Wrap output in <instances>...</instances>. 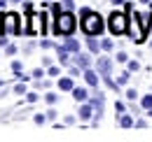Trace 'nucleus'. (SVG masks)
I'll return each mask as SVG.
<instances>
[{"label":"nucleus","mask_w":152,"mask_h":142,"mask_svg":"<svg viewBox=\"0 0 152 142\" xmlns=\"http://www.w3.org/2000/svg\"><path fill=\"white\" fill-rule=\"evenodd\" d=\"M80 26H82V33L89 37V35H101L103 33V28H105V23H103V17L94 12V9H89V7H82L80 9Z\"/></svg>","instance_id":"nucleus-1"},{"label":"nucleus","mask_w":152,"mask_h":142,"mask_svg":"<svg viewBox=\"0 0 152 142\" xmlns=\"http://www.w3.org/2000/svg\"><path fill=\"white\" fill-rule=\"evenodd\" d=\"M77 28V21L75 17H73V12L70 9H58L56 17H54V30H56L58 35H73Z\"/></svg>","instance_id":"nucleus-2"},{"label":"nucleus","mask_w":152,"mask_h":142,"mask_svg":"<svg viewBox=\"0 0 152 142\" xmlns=\"http://www.w3.org/2000/svg\"><path fill=\"white\" fill-rule=\"evenodd\" d=\"M21 33V19L14 12H2L0 14V35H17Z\"/></svg>","instance_id":"nucleus-3"},{"label":"nucleus","mask_w":152,"mask_h":142,"mask_svg":"<svg viewBox=\"0 0 152 142\" xmlns=\"http://www.w3.org/2000/svg\"><path fill=\"white\" fill-rule=\"evenodd\" d=\"M108 28L113 35H126L129 33V17L124 12H113L108 19Z\"/></svg>","instance_id":"nucleus-4"},{"label":"nucleus","mask_w":152,"mask_h":142,"mask_svg":"<svg viewBox=\"0 0 152 142\" xmlns=\"http://www.w3.org/2000/svg\"><path fill=\"white\" fill-rule=\"evenodd\" d=\"M91 114H94V105L87 100V103H82V107H80V112H77V117L82 119V121H89L91 119Z\"/></svg>","instance_id":"nucleus-5"},{"label":"nucleus","mask_w":152,"mask_h":142,"mask_svg":"<svg viewBox=\"0 0 152 142\" xmlns=\"http://www.w3.org/2000/svg\"><path fill=\"white\" fill-rule=\"evenodd\" d=\"M96 65H98V72L101 75H105V77H110V70H113V63H110V58H98L96 61Z\"/></svg>","instance_id":"nucleus-6"},{"label":"nucleus","mask_w":152,"mask_h":142,"mask_svg":"<svg viewBox=\"0 0 152 142\" xmlns=\"http://www.w3.org/2000/svg\"><path fill=\"white\" fill-rule=\"evenodd\" d=\"M82 75H84V82H87L89 86H98V75H96L91 68H84V72H82Z\"/></svg>","instance_id":"nucleus-7"},{"label":"nucleus","mask_w":152,"mask_h":142,"mask_svg":"<svg viewBox=\"0 0 152 142\" xmlns=\"http://www.w3.org/2000/svg\"><path fill=\"white\" fill-rule=\"evenodd\" d=\"M73 98H75L77 103H87V100H89V91L82 89V86H75V89H73Z\"/></svg>","instance_id":"nucleus-8"},{"label":"nucleus","mask_w":152,"mask_h":142,"mask_svg":"<svg viewBox=\"0 0 152 142\" xmlns=\"http://www.w3.org/2000/svg\"><path fill=\"white\" fill-rule=\"evenodd\" d=\"M75 61H77V65H80L82 70L91 65V56H89V54H77V56H75Z\"/></svg>","instance_id":"nucleus-9"},{"label":"nucleus","mask_w":152,"mask_h":142,"mask_svg":"<svg viewBox=\"0 0 152 142\" xmlns=\"http://www.w3.org/2000/svg\"><path fill=\"white\" fill-rule=\"evenodd\" d=\"M58 89H61V91H73V89H75V84H73L70 77H61V79H58Z\"/></svg>","instance_id":"nucleus-10"},{"label":"nucleus","mask_w":152,"mask_h":142,"mask_svg":"<svg viewBox=\"0 0 152 142\" xmlns=\"http://www.w3.org/2000/svg\"><path fill=\"white\" fill-rule=\"evenodd\" d=\"M117 121H119L122 128H131V126H133V119L126 114V112H124V114H119V117H117Z\"/></svg>","instance_id":"nucleus-11"},{"label":"nucleus","mask_w":152,"mask_h":142,"mask_svg":"<svg viewBox=\"0 0 152 142\" xmlns=\"http://www.w3.org/2000/svg\"><path fill=\"white\" fill-rule=\"evenodd\" d=\"M129 79H131V70H124L119 77H117V84H119V86H124V84H129Z\"/></svg>","instance_id":"nucleus-12"},{"label":"nucleus","mask_w":152,"mask_h":142,"mask_svg":"<svg viewBox=\"0 0 152 142\" xmlns=\"http://www.w3.org/2000/svg\"><path fill=\"white\" fill-rule=\"evenodd\" d=\"M63 49H68V51H80V42H77V40H66Z\"/></svg>","instance_id":"nucleus-13"},{"label":"nucleus","mask_w":152,"mask_h":142,"mask_svg":"<svg viewBox=\"0 0 152 142\" xmlns=\"http://www.w3.org/2000/svg\"><path fill=\"white\" fill-rule=\"evenodd\" d=\"M87 44H89V49H91L94 54H98V51H101V42H96V40H94V35H89Z\"/></svg>","instance_id":"nucleus-14"},{"label":"nucleus","mask_w":152,"mask_h":142,"mask_svg":"<svg viewBox=\"0 0 152 142\" xmlns=\"http://www.w3.org/2000/svg\"><path fill=\"white\" fill-rule=\"evenodd\" d=\"M101 49H103V51H113L115 42H113V40H101Z\"/></svg>","instance_id":"nucleus-15"},{"label":"nucleus","mask_w":152,"mask_h":142,"mask_svg":"<svg viewBox=\"0 0 152 142\" xmlns=\"http://www.w3.org/2000/svg\"><path fill=\"white\" fill-rule=\"evenodd\" d=\"M140 107H143V109H152V93H148V96L140 100Z\"/></svg>","instance_id":"nucleus-16"},{"label":"nucleus","mask_w":152,"mask_h":142,"mask_svg":"<svg viewBox=\"0 0 152 142\" xmlns=\"http://www.w3.org/2000/svg\"><path fill=\"white\" fill-rule=\"evenodd\" d=\"M56 100H58V96H56V93H54V91H49V93L45 96V103H47V105H54Z\"/></svg>","instance_id":"nucleus-17"},{"label":"nucleus","mask_w":152,"mask_h":142,"mask_svg":"<svg viewBox=\"0 0 152 142\" xmlns=\"http://www.w3.org/2000/svg\"><path fill=\"white\" fill-rule=\"evenodd\" d=\"M33 121H35L38 126H42L45 121H47V114H35V117H33Z\"/></svg>","instance_id":"nucleus-18"},{"label":"nucleus","mask_w":152,"mask_h":142,"mask_svg":"<svg viewBox=\"0 0 152 142\" xmlns=\"http://www.w3.org/2000/svg\"><path fill=\"white\" fill-rule=\"evenodd\" d=\"M117 63H129V56H126V51H119V54H117Z\"/></svg>","instance_id":"nucleus-19"},{"label":"nucleus","mask_w":152,"mask_h":142,"mask_svg":"<svg viewBox=\"0 0 152 142\" xmlns=\"http://www.w3.org/2000/svg\"><path fill=\"white\" fill-rule=\"evenodd\" d=\"M115 109H117V114H124V112H126V107H124L122 100H117V103H115Z\"/></svg>","instance_id":"nucleus-20"},{"label":"nucleus","mask_w":152,"mask_h":142,"mask_svg":"<svg viewBox=\"0 0 152 142\" xmlns=\"http://www.w3.org/2000/svg\"><path fill=\"white\" fill-rule=\"evenodd\" d=\"M129 70H131V72L140 70V63H138V61H129Z\"/></svg>","instance_id":"nucleus-21"},{"label":"nucleus","mask_w":152,"mask_h":142,"mask_svg":"<svg viewBox=\"0 0 152 142\" xmlns=\"http://www.w3.org/2000/svg\"><path fill=\"white\" fill-rule=\"evenodd\" d=\"M126 98H129V100H136V98H138V91H136V89H129V91H126Z\"/></svg>","instance_id":"nucleus-22"},{"label":"nucleus","mask_w":152,"mask_h":142,"mask_svg":"<svg viewBox=\"0 0 152 142\" xmlns=\"http://www.w3.org/2000/svg\"><path fill=\"white\" fill-rule=\"evenodd\" d=\"M45 114H47V121H54L56 119V109H47Z\"/></svg>","instance_id":"nucleus-23"},{"label":"nucleus","mask_w":152,"mask_h":142,"mask_svg":"<svg viewBox=\"0 0 152 142\" xmlns=\"http://www.w3.org/2000/svg\"><path fill=\"white\" fill-rule=\"evenodd\" d=\"M38 98H40V96H38V93H33V91H31V93H26V100H28V103H35Z\"/></svg>","instance_id":"nucleus-24"},{"label":"nucleus","mask_w":152,"mask_h":142,"mask_svg":"<svg viewBox=\"0 0 152 142\" xmlns=\"http://www.w3.org/2000/svg\"><path fill=\"white\" fill-rule=\"evenodd\" d=\"M42 75H45V70H42V68H35V70L31 72V77H35V79H40Z\"/></svg>","instance_id":"nucleus-25"},{"label":"nucleus","mask_w":152,"mask_h":142,"mask_svg":"<svg viewBox=\"0 0 152 142\" xmlns=\"http://www.w3.org/2000/svg\"><path fill=\"white\" fill-rule=\"evenodd\" d=\"M14 93L23 96V93H26V84H17V86H14Z\"/></svg>","instance_id":"nucleus-26"},{"label":"nucleus","mask_w":152,"mask_h":142,"mask_svg":"<svg viewBox=\"0 0 152 142\" xmlns=\"http://www.w3.org/2000/svg\"><path fill=\"white\" fill-rule=\"evenodd\" d=\"M40 47H42V49H49V47H56V44H54V42H49V40H42V42H40Z\"/></svg>","instance_id":"nucleus-27"},{"label":"nucleus","mask_w":152,"mask_h":142,"mask_svg":"<svg viewBox=\"0 0 152 142\" xmlns=\"http://www.w3.org/2000/svg\"><path fill=\"white\" fill-rule=\"evenodd\" d=\"M47 72H49V77H56V75H58L61 70H58L56 65H49V70H47Z\"/></svg>","instance_id":"nucleus-28"},{"label":"nucleus","mask_w":152,"mask_h":142,"mask_svg":"<svg viewBox=\"0 0 152 142\" xmlns=\"http://www.w3.org/2000/svg\"><path fill=\"white\" fill-rule=\"evenodd\" d=\"M21 68H23L21 61H14V63H12V70H14V72H21Z\"/></svg>","instance_id":"nucleus-29"},{"label":"nucleus","mask_w":152,"mask_h":142,"mask_svg":"<svg viewBox=\"0 0 152 142\" xmlns=\"http://www.w3.org/2000/svg\"><path fill=\"white\" fill-rule=\"evenodd\" d=\"M5 51H7V56H12V54H17V47H14V44H7Z\"/></svg>","instance_id":"nucleus-30"},{"label":"nucleus","mask_w":152,"mask_h":142,"mask_svg":"<svg viewBox=\"0 0 152 142\" xmlns=\"http://www.w3.org/2000/svg\"><path fill=\"white\" fill-rule=\"evenodd\" d=\"M61 2H63V7H66V9H73V0H61Z\"/></svg>","instance_id":"nucleus-31"},{"label":"nucleus","mask_w":152,"mask_h":142,"mask_svg":"<svg viewBox=\"0 0 152 142\" xmlns=\"http://www.w3.org/2000/svg\"><path fill=\"white\" fill-rule=\"evenodd\" d=\"M140 5H150V0H140Z\"/></svg>","instance_id":"nucleus-32"},{"label":"nucleus","mask_w":152,"mask_h":142,"mask_svg":"<svg viewBox=\"0 0 152 142\" xmlns=\"http://www.w3.org/2000/svg\"><path fill=\"white\" fill-rule=\"evenodd\" d=\"M148 112H150V117H152V109H148Z\"/></svg>","instance_id":"nucleus-33"},{"label":"nucleus","mask_w":152,"mask_h":142,"mask_svg":"<svg viewBox=\"0 0 152 142\" xmlns=\"http://www.w3.org/2000/svg\"><path fill=\"white\" fill-rule=\"evenodd\" d=\"M12 2H19V0H12Z\"/></svg>","instance_id":"nucleus-34"}]
</instances>
